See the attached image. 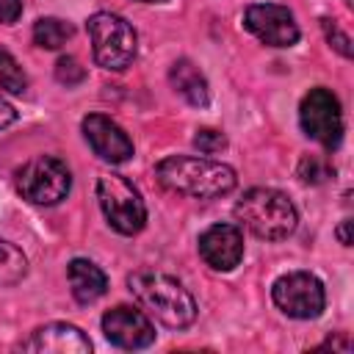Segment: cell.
Masks as SVG:
<instances>
[{"mask_svg":"<svg viewBox=\"0 0 354 354\" xmlns=\"http://www.w3.org/2000/svg\"><path fill=\"white\" fill-rule=\"evenodd\" d=\"M158 183L183 196L194 199H216L235 188L238 177L235 169L213 160V158H196V155H169L155 166Z\"/></svg>","mask_w":354,"mask_h":354,"instance_id":"6da1fadb","label":"cell"},{"mask_svg":"<svg viewBox=\"0 0 354 354\" xmlns=\"http://www.w3.org/2000/svg\"><path fill=\"white\" fill-rule=\"evenodd\" d=\"M127 288L136 301L147 310V315H152L169 329H185L196 318L194 296L183 288V282L163 271H136L127 277Z\"/></svg>","mask_w":354,"mask_h":354,"instance_id":"7a4b0ae2","label":"cell"},{"mask_svg":"<svg viewBox=\"0 0 354 354\" xmlns=\"http://www.w3.org/2000/svg\"><path fill=\"white\" fill-rule=\"evenodd\" d=\"M232 213L252 235L263 241H282L299 224V213L293 202L288 199V194L277 188H249L235 202Z\"/></svg>","mask_w":354,"mask_h":354,"instance_id":"3957f363","label":"cell"},{"mask_svg":"<svg viewBox=\"0 0 354 354\" xmlns=\"http://www.w3.org/2000/svg\"><path fill=\"white\" fill-rule=\"evenodd\" d=\"M86 30L91 36L94 61L102 69L122 72L133 64V58H136V30L124 17L111 14V11H97V14L88 17Z\"/></svg>","mask_w":354,"mask_h":354,"instance_id":"277c9868","label":"cell"},{"mask_svg":"<svg viewBox=\"0 0 354 354\" xmlns=\"http://www.w3.org/2000/svg\"><path fill=\"white\" fill-rule=\"evenodd\" d=\"M97 199L108 218V224L122 235H136L147 224V207L138 188L124 180L122 174H100L97 180Z\"/></svg>","mask_w":354,"mask_h":354,"instance_id":"5b68a950","label":"cell"},{"mask_svg":"<svg viewBox=\"0 0 354 354\" xmlns=\"http://www.w3.org/2000/svg\"><path fill=\"white\" fill-rule=\"evenodd\" d=\"M69 188H72L69 166L55 155H39L17 171V191L30 205L53 207L61 199H66Z\"/></svg>","mask_w":354,"mask_h":354,"instance_id":"8992f818","label":"cell"},{"mask_svg":"<svg viewBox=\"0 0 354 354\" xmlns=\"http://www.w3.org/2000/svg\"><path fill=\"white\" fill-rule=\"evenodd\" d=\"M271 299L274 304L290 315V318H299V321H310V318H318L326 307V290H324V282L310 274V271H290V274H282L274 288H271Z\"/></svg>","mask_w":354,"mask_h":354,"instance_id":"52a82bcc","label":"cell"},{"mask_svg":"<svg viewBox=\"0 0 354 354\" xmlns=\"http://www.w3.org/2000/svg\"><path fill=\"white\" fill-rule=\"evenodd\" d=\"M299 122H301V130L307 138L318 141L321 147L332 149L340 144L343 138V113H340V102L337 97L318 86V88H310L299 105Z\"/></svg>","mask_w":354,"mask_h":354,"instance_id":"ba28073f","label":"cell"},{"mask_svg":"<svg viewBox=\"0 0 354 354\" xmlns=\"http://www.w3.org/2000/svg\"><path fill=\"white\" fill-rule=\"evenodd\" d=\"M243 25L268 47H293L299 41V25L290 8L277 3H254L243 11Z\"/></svg>","mask_w":354,"mask_h":354,"instance_id":"9c48e42d","label":"cell"},{"mask_svg":"<svg viewBox=\"0 0 354 354\" xmlns=\"http://www.w3.org/2000/svg\"><path fill=\"white\" fill-rule=\"evenodd\" d=\"M102 332L105 337L119 348H147L155 343V326L147 313L119 304L102 315Z\"/></svg>","mask_w":354,"mask_h":354,"instance_id":"30bf717a","label":"cell"},{"mask_svg":"<svg viewBox=\"0 0 354 354\" xmlns=\"http://www.w3.org/2000/svg\"><path fill=\"white\" fill-rule=\"evenodd\" d=\"M83 136H86L88 147L94 149V155L102 158V160H108V163H124L133 155L130 136L111 116L88 113L83 119Z\"/></svg>","mask_w":354,"mask_h":354,"instance_id":"8fae6325","label":"cell"},{"mask_svg":"<svg viewBox=\"0 0 354 354\" xmlns=\"http://www.w3.org/2000/svg\"><path fill=\"white\" fill-rule=\"evenodd\" d=\"M199 254L213 271H232L243 260V232L235 224H213L199 235Z\"/></svg>","mask_w":354,"mask_h":354,"instance_id":"7c38bea8","label":"cell"},{"mask_svg":"<svg viewBox=\"0 0 354 354\" xmlns=\"http://www.w3.org/2000/svg\"><path fill=\"white\" fill-rule=\"evenodd\" d=\"M25 351H36V354H88L91 351V340L72 324L66 321H53L39 326L25 343Z\"/></svg>","mask_w":354,"mask_h":354,"instance_id":"4fadbf2b","label":"cell"},{"mask_svg":"<svg viewBox=\"0 0 354 354\" xmlns=\"http://www.w3.org/2000/svg\"><path fill=\"white\" fill-rule=\"evenodd\" d=\"M66 277H69V288H72V296L80 301V304H91L97 301L100 296H105L108 290V277L100 266H94L91 260H83V257H75L66 268Z\"/></svg>","mask_w":354,"mask_h":354,"instance_id":"5bb4252c","label":"cell"},{"mask_svg":"<svg viewBox=\"0 0 354 354\" xmlns=\"http://www.w3.org/2000/svg\"><path fill=\"white\" fill-rule=\"evenodd\" d=\"M169 80H171L174 91H177V94H183L191 105L205 108V105L210 102L207 80H205V75L199 72V66H196L194 61H188V58L174 61V64H171V69H169Z\"/></svg>","mask_w":354,"mask_h":354,"instance_id":"9a60e30c","label":"cell"},{"mask_svg":"<svg viewBox=\"0 0 354 354\" xmlns=\"http://www.w3.org/2000/svg\"><path fill=\"white\" fill-rule=\"evenodd\" d=\"M72 33H75V28H72L69 22L58 19V17H41V19H36V25H33V41H36L39 47H44V50H58V47H64L66 39H72Z\"/></svg>","mask_w":354,"mask_h":354,"instance_id":"2e32d148","label":"cell"},{"mask_svg":"<svg viewBox=\"0 0 354 354\" xmlns=\"http://www.w3.org/2000/svg\"><path fill=\"white\" fill-rule=\"evenodd\" d=\"M28 274V257L19 246L0 241V285H17Z\"/></svg>","mask_w":354,"mask_h":354,"instance_id":"e0dca14e","label":"cell"},{"mask_svg":"<svg viewBox=\"0 0 354 354\" xmlns=\"http://www.w3.org/2000/svg\"><path fill=\"white\" fill-rule=\"evenodd\" d=\"M0 86L11 94H25V88H28V77H25L19 61L3 47H0Z\"/></svg>","mask_w":354,"mask_h":354,"instance_id":"ac0fdd59","label":"cell"},{"mask_svg":"<svg viewBox=\"0 0 354 354\" xmlns=\"http://www.w3.org/2000/svg\"><path fill=\"white\" fill-rule=\"evenodd\" d=\"M296 174H299V180L307 183V185H321V183H326L329 177H335V166H332L326 158H321V155H304V158L299 160Z\"/></svg>","mask_w":354,"mask_h":354,"instance_id":"d6986e66","label":"cell"},{"mask_svg":"<svg viewBox=\"0 0 354 354\" xmlns=\"http://www.w3.org/2000/svg\"><path fill=\"white\" fill-rule=\"evenodd\" d=\"M55 80L61 86H66V88L80 86L86 80V69L80 66V61L75 55H61L58 64H55Z\"/></svg>","mask_w":354,"mask_h":354,"instance_id":"ffe728a7","label":"cell"},{"mask_svg":"<svg viewBox=\"0 0 354 354\" xmlns=\"http://www.w3.org/2000/svg\"><path fill=\"white\" fill-rule=\"evenodd\" d=\"M321 28H324V33H326V41H329V44H332L343 58H351V55H354V47H351L348 33H346V30H340V25H337L335 19L324 17V19H321Z\"/></svg>","mask_w":354,"mask_h":354,"instance_id":"44dd1931","label":"cell"},{"mask_svg":"<svg viewBox=\"0 0 354 354\" xmlns=\"http://www.w3.org/2000/svg\"><path fill=\"white\" fill-rule=\"evenodd\" d=\"M194 144H196L199 152L216 155V152H221V149L227 147V138H224V133H218V130H213V127H199L196 136H194Z\"/></svg>","mask_w":354,"mask_h":354,"instance_id":"7402d4cb","label":"cell"},{"mask_svg":"<svg viewBox=\"0 0 354 354\" xmlns=\"http://www.w3.org/2000/svg\"><path fill=\"white\" fill-rule=\"evenodd\" d=\"M22 17V0H0V22L14 25Z\"/></svg>","mask_w":354,"mask_h":354,"instance_id":"603a6c76","label":"cell"},{"mask_svg":"<svg viewBox=\"0 0 354 354\" xmlns=\"http://www.w3.org/2000/svg\"><path fill=\"white\" fill-rule=\"evenodd\" d=\"M17 122V111H14V105L0 94V130H6L8 124H14Z\"/></svg>","mask_w":354,"mask_h":354,"instance_id":"cb8c5ba5","label":"cell"},{"mask_svg":"<svg viewBox=\"0 0 354 354\" xmlns=\"http://www.w3.org/2000/svg\"><path fill=\"white\" fill-rule=\"evenodd\" d=\"M351 218H343L340 221V227H337V241L343 243V246H351Z\"/></svg>","mask_w":354,"mask_h":354,"instance_id":"d4e9b609","label":"cell"},{"mask_svg":"<svg viewBox=\"0 0 354 354\" xmlns=\"http://www.w3.org/2000/svg\"><path fill=\"white\" fill-rule=\"evenodd\" d=\"M318 348H340V351H348V348H351V343H348L346 337H340V340H332V337H329V340H324Z\"/></svg>","mask_w":354,"mask_h":354,"instance_id":"484cf974","label":"cell"},{"mask_svg":"<svg viewBox=\"0 0 354 354\" xmlns=\"http://www.w3.org/2000/svg\"><path fill=\"white\" fill-rule=\"evenodd\" d=\"M343 3H346V6H348V8H351V6H354V0H343Z\"/></svg>","mask_w":354,"mask_h":354,"instance_id":"4316f807","label":"cell"},{"mask_svg":"<svg viewBox=\"0 0 354 354\" xmlns=\"http://www.w3.org/2000/svg\"><path fill=\"white\" fill-rule=\"evenodd\" d=\"M141 3H163V0H141Z\"/></svg>","mask_w":354,"mask_h":354,"instance_id":"83f0119b","label":"cell"}]
</instances>
